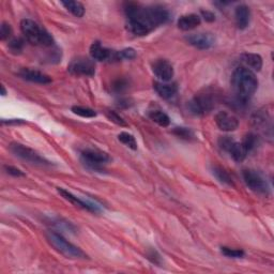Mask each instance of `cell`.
I'll list each match as a JSON object with an SVG mask.
<instances>
[{"mask_svg": "<svg viewBox=\"0 0 274 274\" xmlns=\"http://www.w3.org/2000/svg\"><path fill=\"white\" fill-rule=\"evenodd\" d=\"M124 11L130 31L135 35H146L170 18L169 11L162 5L142 6L130 2L125 4Z\"/></svg>", "mask_w": 274, "mask_h": 274, "instance_id": "1", "label": "cell"}, {"mask_svg": "<svg viewBox=\"0 0 274 274\" xmlns=\"http://www.w3.org/2000/svg\"><path fill=\"white\" fill-rule=\"evenodd\" d=\"M232 86L238 100L247 102L257 90L258 79L253 71L242 65L234 71Z\"/></svg>", "mask_w": 274, "mask_h": 274, "instance_id": "2", "label": "cell"}, {"mask_svg": "<svg viewBox=\"0 0 274 274\" xmlns=\"http://www.w3.org/2000/svg\"><path fill=\"white\" fill-rule=\"evenodd\" d=\"M21 32L25 35L26 40L32 45H39L48 47L54 45V39L51 34L42 28L39 24L29 18H25L20 21Z\"/></svg>", "mask_w": 274, "mask_h": 274, "instance_id": "3", "label": "cell"}, {"mask_svg": "<svg viewBox=\"0 0 274 274\" xmlns=\"http://www.w3.org/2000/svg\"><path fill=\"white\" fill-rule=\"evenodd\" d=\"M46 239L49 244L53 247L57 252L65 256L66 258L71 259H85L87 255L76 246H74L69 242L65 238L55 232H48L46 234Z\"/></svg>", "mask_w": 274, "mask_h": 274, "instance_id": "4", "label": "cell"}, {"mask_svg": "<svg viewBox=\"0 0 274 274\" xmlns=\"http://www.w3.org/2000/svg\"><path fill=\"white\" fill-rule=\"evenodd\" d=\"M214 107H216V99L210 93L196 94L188 104L189 110L195 116H205L209 114Z\"/></svg>", "mask_w": 274, "mask_h": 274, "instance_id": "5", "label": "cell"}, {"mask_svg": "<svg viewBox=\"0 0 274 274\" xmlns=\"http://www.w3.org/2000/svg\"><path fill=\"white\" fill-rule=\"evenodd\" d=\"M243 180L246 182L247 186L249 187L250 190H252L255 193L259 195H264V196H268L270 188L267 183L265 178L259 174L256 170L253 169H244L243 173Z\"/></svg>", "mask_w": 274, "mask_h": 274, "instance_id": "6", "label": "cell"}, {"mask_svg": "<svg viewBox=\"0 0 274 274\" xmlns=\"http://www.w3.org/2000/svg\"><path fill=\"white\" fill-rule=\"evenodd\" d=\"M10 150L11 152L15 155V157L27 161L31 164L35 165H41V166H45V165H50V162L47 161L46 159H44L43 157L34 151L31 148H29L25 145H21L18 143H13L10 145Z\"/></svg>", "mask_w": 274, "mask_h": 274, "instance_id": "7", "label": "cell"}, {"mask_svg": "<svg viewBox=\"0 0 274 274\" xmlns=\"http://www.w3.org/2000/svg\"><path fill=\"white\" fill-rule=\"evenodd\" d=\"M81 161L89 168L100 170L107 162L110 161V158L105 152L93 149H86L81 152Z\"/></svg>", "mask_w": 274, "mask_h": 274, "instance_id": "8", "label": "cell"}, {"mask_svg": "<svg viewBox=\"0 0 274 274\" xmlns=\"http://www.w3.org/2000/svg\"><path fill=\"white\" fill-rule=\"evenodd\" d=\"M219 146L221 149L228 152L232 158L237 162H242L247 158L248 152L244 149L241 143H237L232 137L222 136L219 139Z\"/></svg>", "mask_w": 274, "mask_h": 274, "instance_id": "9", "label": "cell"}, {"mask_svg": "<svg viewBox=\"0 0 274 274\" xmlns=\"http://www.w3.org/2000/svg\"><path fill=\"white\" fill-rule=\"evenodd\" d=\"M68 69L69 72L74 74V75L93 76L95 73V64L90 59L80 57L72 60Z\"/></svg>", "mask_w": 274, "mask_h": 274, "instance_id": "10", "label": "cell"}, {"mask_svg": "<svg viewBox=\"0 0 274 274\" xmlns=\"http://www.w3.org/2000/svg\"><path fill=\"white\" fill-rule=\"evenodd\" d=\"M152 72L163 83H168L174 77V66L166 59H158L152 63Z\"/></svg>", "mask_w": 274, "mask_h": 274, "instance_id": "11", "label": "cell"}, {"mask_svg": "<svg viewBox=\"0 0 274 274\" xmlns=\"http://www.w3.org/2000/svg\"><path fill=\"white\" fill-rule=\"evenodd\" d=\"M58 192L62 195V197H64L66 199V201H69L73 205L80 207V208L86 209L90 212H94V213H98L101 211L100 206L97 203H94L92 201H88V199L86 201V199L79 198L75 195H73L72 193H70V192L65 191L63 189H60V188H58Z\"/></svg>", "mask_w": 274, "mask_h": 274, "instance_id": "12", "label": "cell"}, {"mask_svg": "<svg viewBox=\"0 0 274 274\" xmlns=\"http://www.w3.org/2000/svg\"><path fill=\"white\" fill-rule=\"evenodd\" d=\"M90 56L94 60L98 61L119 60V58H118V51L110 50L104 46H102L100 42H94L91 44Z\"/></svg>", "mask_w": 274, "mask_h": 274, "instance_id": "13", "label": "cell"}, {"mask_svg": "<svg viewBox=\"0 0 274 274\" xmlns=\"http://www.w3.org/2000/svg\"><path fill=\"white\" fill-rule=\"evenodd\" d=\"M186 39L192 46L198 49H209L214 45V42H216V38L208 32L190 34Z\"/></svg>", "mask_w": 274, "mask_h": 274, "instance_id": "14", "label": "cell"}, {"mask_svg": "<svg viewBox=\"0 0 274 274\" xmlns=\"http://www.w3.org/2000/svg\"><path fill=\"white\" fill-rule=\"evenodd\" d=\"M216 123L219 129L224 132H233L239 127V120L227 112L218 113L216 116Z\"/></svg>", "mask_w": 274, "mask_h": 274, "instance_id": "15", "label": "cell"}, {"mask_svg": "<svg viewBox=\"0 0 274 274\" xmlns=\"http://www.w3.org/2000/svg\"><path fill=\"white\" fill-rule=\"evenodd\" d=\"M18 75L20 77H23L24 79L35 84L45 85V84L51 83V78L48 75H46V74H44L40 71L32 70V69H21L18 72Z\"/></svg>", "mask_w": 274, "mask_h": 274, "instance_id": "16", "label": "cell"}, {"mask_svg": "<svg viewBox=\"0 0 274 274\" xmlns=\"http://www.w3.org/2000/svg\"><path fill=\"white\" fill-rule=\"evenodd\" d=\"M154 90L162 99L169 100L174 98L178 92V86L175 83H163V81H155L153 84Z\"/></svg>", "mask_w": 274, "mask_h": 274, "instance_id": "17", "label": "cell"}, {"mask_svg": "<svg viewBox=\"0 0 274 274\" xmlns=\"http://www.w3.org/2000/svg\"><path fill=\"white\" fill-rule=\"evenodd\" d=\"M235 17H236V24L239 29H246L251 19V11L249 6L246 4H240L236 8L235 11Z\"/></svg>", "mask_w": 274, "mask_h": 274, "instance_id": "18", "label": "cell"}, {"mask_svg": "<svg viewBox=\"0 0 274 274\" xmlns=\"http://www.w3.org/2000/svg\"><path fill=\"white\" fill-rule=\"evenodd\" d=\"M202 18L197 14H188L178 19V27L183 31H189L201 25Z\"/></svg>", "mask_w": 274, "mask_h": 274, "instance_id": "19", "label": "cell"}, {"mask_svg": "<svg viewBox=\"0 0 274 274\" xmlns=\"http://www.w3.org/2000/svg\"><path fill=\"white\" fill-rule=\"evenodd\" d=\"M241 60L250 70L261 71L263 68V58L257 54H252V53L243 54L241 56Z\"/></svg>", "mask_w": 274, "mask_h": 274, "instance_id": "20", "label": "cell"}, {"mask_svg": "<svg viewBox=\"0 0 274 274\" xmlns=\"http://www.w3.org/2000/svg\"><path fill=\"white\" fill-rule=\"evenodd\" d=\"M212 173H213L214 176H216V178L221 183L226 184V186H229V187H234L233 178L231 177V175H229L223 167L218 166V165L213 166L212 167Z\"/></svg>", "mask_w": 274, "mask_h": 274, "instance_id": "21", "label": "cell"}, {"mask_svg": "<svg viewBox=\"0 0 274 274\" xmlns=\"http://www.w3.org/2000/svg\"><path fill=\"white\" fill-rule=\"evenodd\" d=\"M149 118L153 122L163 128H167L170 124V118L162 110H152V112L149 113Z\"/></svg>", "mask_w": 274, "mask_h": 274, "instance_id": "22", "label": "cell"}, {"mask_svg": "<svg viewBox=\"0 0 274 274\" xmlns=\"http://www.w3.org/2000/svg\"><path fill=\"white\" fill-rule=\"evenodd\" d=\"M64 8L71 12L74 16L83 17L85 14V6L79 1H61Z\"/></svg>", "mask_w": 274, "mask_h": 274, "instance_id": "23", "label": "cell"}, {"mask_svg": "<svg viewBox=\"0 0 274 274\" xmlns=\"http://www.w3.org/2000/svg\"><path fill=\"white\" fill-rule=\"evenodd\" d=\"M241 145L243 146L244 149H246V151L248 152V154L253 151L255 148L257 147L258 145V137L257 135L253 134V133H249V134H247L246 136L243 137L242 142H241Z\"/></svg>", "mask_w": 274, "mask_h": 274, "instance_id": "24", "label": "cell"}, {"mask_svg": "<svg viewBox=\"0 0 274 274\" xmlns=\"http://www.w3.org/2000/svg\"><path fill=\"white\" fill-rule=\"evenodd\" d=\"M118 139L120 140L122 144H124L125 146H128L129 148H131L132 150H136L137 149V143L135 137L129 134L127 132H122L120 133L119 135H118Z\"/></svg>", "mask_w": 274, "mask_h": 274, "instance_id": "25", "label": "cell"}, {"mask_svg": "<svg viewBox=\"0 0 274 274\" xmlns=\"http://www.w3.org/2000/svg\"><path fill=\"white\" fill-rule=\"evenodd\" d=\"M72 112L75 115H78V116L84 117V118H93L97 116V113H95L93 109L88 108V107H83V106H73Z\"/></svg>", "mask_w": 274, "mask_h": 274, "instance_id": "26", "label": "cell"}, {"mask_svg": "<svg viewBox=\"0 0 274 274\" xmlns=\"http://www.w3.org/2000/svg\"><path fill=\"white\" fill-rule=\"evenodd\" d=\"M173 133L174 134H176L178 137H180L182 139L190 140V139L194 138L193 131L188 129V128H175Z\"/></svg>", "mask_w": 274, "mask_h": 274, "instance_id": "27", "label": "cell"}, {"mask_svg": "<svg viewBox=\"0 0 274 274\" xmlns=\"http://www.w3.org/2000/svg\"><path fill=\"white\" fill-rule=\"evenodd\" d=\"M221 252L225 256L231 257V258H241L244 256V252L242 250H235V249H231L227 247L221 248Z\"/></svg>", "mask_w": 274, "mask_h": 274, "instance_id": "28", "label": "cell"}, {"mask_svg": "<svg viewBox=\"0 0 274 274\" xmlns=\"http://www.w3.org/2000/svg\"><path fill=\"white\" fill-rule=\"evenodd\" d=\"M9 48L11 50V53L13 54H19L21 50L24 48V41L17 38V39H13L9 43Z\"/></svg>", "mask_w": 274, "mask_h": 274, "instance_id": "29", "label": "cell"}, {"mask_svg": "<svg viewBox=\"0 0 274 274\" xmlns=\"http://www.w3.org/2000/svg\"><path fill=\"white\" fill-rule=\"evenodd\" d=\"M106 115H107L108 119H109L110 121H113V122H115L116 124L120 125V127H127V125H128L127 122H125V121L123 120V118L120 117L117 113L113 112V110H108V112L106 113Z\"/></svg>", "mask_w": 274, "mask_h": 274, "instance_id": "30", "label": "cell"}, {"mask_svg": "<svg viewBox=\"0 0 274 274\" xmlns=\"http://www.w3.org/2000/svg\"><path fill=\"white\" fill-rule=\"evenodd\" d=\"M118 58H119V60H121V59L132 60V59L136 58V51L133 48H125L121 51H118Z\"/></svg>", "mask_w": 274, "mask_h": 274, "instance_id": "31", "label": "cell"}, {"mask_svg": "<svg viewBox=\"0 0 274 274\" xmlns=\"http://www.w3.org/2000/svg\"><path fill=\"white\" fill-rule=\"evenodd\" d=\"M12 32V27L8 23H2L1 27H0V39L2 41L9 39Z\"/></svg>", "mask_w": 274, "mask_h": 274, "instance_id": "32", "label": "cell"}, {"mask_svg": "<svg viewBox=\"0 0 274 274\" xmlns=\"http://www.w3.org/2000/svg\"><path fill=\"white\" fill-rule=\"evenodd\" d=\"M147 256H148V259L149 261L155 265H161V256L159 255V253L155 250H150L149 252L147 253Z\"/></svg>", "mask_w": 274, "mask_h": 274, "instance_id": "33", "label": "cell"}, {"mask_svg": "<svg viewBox=\"0 0 274 274\" xmlns=\"http://www.w3.org/2000/svg\"><path fill=\"white\" fill-rule=\"evenodd\" d=\"M4 169H5V172L8 173L9 175L14 176V177H24V176H25V174H24L23 172H21L20 169H18V168H16V167L5 165V166H4Z\"/></svg>", "mask_w": 274, "mask_h": 274, "instance_id": "34", "label": "cell"}, {"mask_svg": "<svg viewBox=\"0 0 274 274\" xmlns=\"http://www.w3.org/2000/svg\"><path fill=\"white\" fill-rule=\"evenodd\" d=\"M127 86H128V81L125 79H123V78H121V79H118L117 81H115L113 87H114L115 90H117V91H122L124 88H127Z\"/></svg>", "mask_w": 274, "mask_h": 274, "instance_id": "35", "label": "cell"}, {"mask_svg": "<svg viewBox=\"0 0 274 274\" xmlns=\"http://www.w3.org/2000/svg\"><path fill=\"white\" fill-rule=\"evenodd\" d=\"M202 14L204 18L207 20V21H213L214 19H216V16H214V14L210 11H202Z\"/></svg>", "mask_w": 274, "mask_h": 274, "instance_id": "36", "label": "cell"}, {"mask_svg": "<svg viewBox=\"0 0 274 274\" xmlns=\"http://www.w3.org/2000/svg\"><path fill=\"white\" fill-rule=\"evenodd\" d=\"M1 94H2V95H5V94H6V90H5L4 86H1Z\"/></svg>", "mask_w": 274, "mask_h": 274, "instance_id": "37", "label": "cell"}]
</instances>
